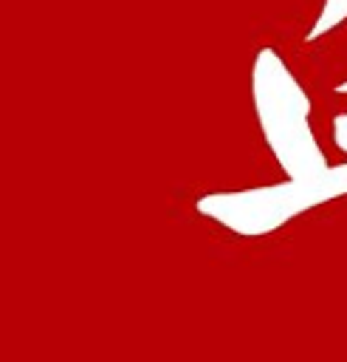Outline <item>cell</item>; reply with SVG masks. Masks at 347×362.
Masks as SVG:
<instances>
[{
    "instance_id": "6da1fadb",
    "label": "cell",
    "mask_w": 347,
    "mask_h": 362,
    "mask_svg": "<svg viewBox=\"0 0 347 362\" xmlns=\"http://www.w3.org/2000/svg\"><path fill=\"white\" fill-rule=\"evenodd\" d=\"M251 102L260 130L288 181H313L330 170L310 127V99L274 48H262L254 57Z\"/></svg>"
},
{
    "instance_id": "7a4b0ae2",
    "label": "cell",
    "mask_w": 347,
    "mask_h": 362,
    "mask_svg": "<svg viewBox=\"0 0 347 362\" xmlns=\"http://www.w3.org/2000/svg\"><path fill=\"white\" fill-rule=\"evenodd\" d=\"M344 192H347V164H336L313 181H285L243 192H212L197 201V209L234 232L262 235L268 229L282 226L293 215L322 201L339 198Z\"/></svg>"
},
{
    "instance_id": "3957f363",
    "label": "cell",
    "mask_w": 347,
    "mask_h": 362,
    "mask_svg": "<svg viewBox=\"0 0 347 362\" xmlns=\"http://www.w3.org/2000/svg\"><path fill=\"white\" fill-rule=\"evenodd\" d=\"M347 17V0H324L313 28L308 31V40H319L322 34H327L330 28H336L341 20Z\"/></svg>"
},
{
    "instance_id": "277c9868",
    "label": "cell",
    "mask_w": 347,
    "mask_h": 362,
    "mask_svg": "<svg viewBox=\"0 0 347 362\" xmlns=\"http://www.w3.org/2000/svg\"><path fill=\"white\" fill-rule=\"evenodd\" d=\"M336 90H339V93H347V82H341V85H339Z\"/></svg>"
}]
</instances>
